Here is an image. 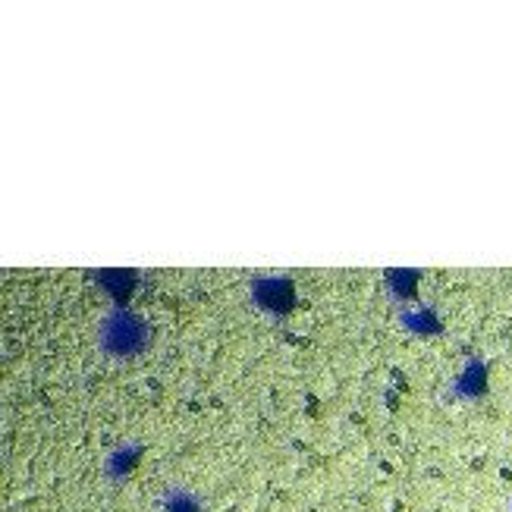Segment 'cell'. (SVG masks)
Returning a JSON list of instances; mask_svg holds the SVG:
<instances>
[{"mask_svg":"<svg viewBox=\"0 0 512 512\" xmlns=\"http://www.w3.org/2000/svg\"><path fill=\"white\" fill-rule=\"evenodd\" d=\"M158 512H205V500L186 484H167L158 494Z\"/></svg>","mask_w":512,"mask_h":512,"instance_id":"2","label":"cell"},{"mask_svg":"<svg viewBox=\"0 0 512 512\" xmlns=\"http://www.w3.org/2000/svg\"><path fill=\"white\" fill-rule=\"evenodd\" d=\"M148 340H151V327L145 324V318L120 305L110 308L98 324V346L107 355H114V359H129V355L142 352Z\"/></svg>","mask_w":512,"mask_h":512,"instance_id":"1","label":"cell"},{"mask_svg":"<svg viewBox=\"0 0 512 512\" xmlns=\"http://www.w3.org/2000/svg\"><path fill=\"white\" fill-rule=\"evenodd\" d=\"M139 459H142V447H139V443H132V440L117 443V450H110V456L104 459V475L110 481H123V478L132 475V469L139 465Z\"/></svg>","mask_w":512,"mask_h":512,"instance_id":"3","label":"cell"},{"mask_svg":"<svg viewBox=\"0 0 512 512\" xmlns=\"http://www.w3.org/2000/svg\"><path fill=\"white\" fill-rule=\"evenodd\" d=\"M255 299H261L264 302V308H271V311H277V299H283L286 305L293 302V286H289L283 277H267V280H261L258 286H255Z\"/></svg>","mask_w":512,"mask_h":512,"instance_id":"4","label":"cell"}]
</instances>
